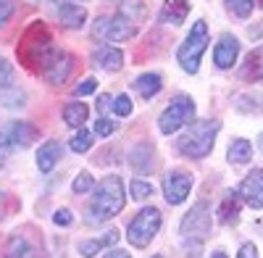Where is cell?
<instances>
[{
  "instance_id": "cell-1",
  "label": "cell",
  "mask_w": 263,
  "mask_h": 258,
  "mask_svg": "<svg viewBox=\"0 0 263 258\" xmlns=\"http://www.w3.org/2000/svg\"><path fill=\"white\" fill-rule=\"evenodd\" d=\"M124 203H126V195H124V182L121 177H105L98 190L92 192V206H90V213H92V222H103V219H114L124 211Z\"/></svg>"
},
{
  "instance_id": "cell-2",
  "label": "cell",
  "mask_w": 263,
  "mask_h": 258,
  "mask_svg": "<svg viewBox=\"0 0 263 258\" xmlns=\"http://www.w3.org/2000/svg\"><path fill=\"white\" fill-rule=\"evenodd\" d=\"M218 121H195L184 135H179L177 140V150L187 158H205L211 153V148L216 142V135H218Z\"/></svg>"
},
{
  "instance_id": "cell-3",
  "label": "cell",
  "mask_w": 263,
  "mask_h": 258,
  "mask_svg": "<svg viewBox=\"0 0 263 258\" xmlns=\"http://www.w3.org/2000/svg\"><path fill=\"white\" fill-rule=\"evenodd\" d=\"M205 48H208V24L200 19V21H195V24H192L187 40L179 45L177 58L182 63V69L190 71V74H195L197 69H200V58H203Z\"/></svg>"
},
{
  "instance_id": "cell-4",
  "label": "cell",
  "mask_w": 263,
  "mask_h": 258,
  "mask_svg": "<svg viewBox=\"0 0 263 258\" xmlns=\"http://www.w3.org/2000/svg\"><path fill=\"white\" fill-rule=\"evenodd\" d=\"M161 229V211L158 208H142L135 219H132L129 229H126V240L135 248H147V243H153V237Z\"/></svg>"
},
{
  "instance_id": "cell-5",
  "label": "cell",
  "mask_w": 263,
  "mask_h": 258,
  "mask_svg": "<svg viewBox=\"0 0 263 258\" xmlns=\"http://www.w3.org/2000/svg\"><path fill=\"white\" fill-rule=\"evenodd\" d=\"M195 116V103L190 95H177L168 105H166V111L158 116V129L163 135H174V132H179L182 126H187Z\"/></svg>"
},
{
  "instance_id": "cell-6",
  "label": "cell",
  "mask_w": 263,
  "mask_h": 258,
  "mask_svg": "<svg viewBox=\"0 0 263 258\" xmlns=\"http://www.w3.org/2000/svg\"><path fill=\"white\" fill-rule=\"evenodd\" d=\"M92 37L108 40V42H126L129 37H135V24L126 16H100L92 24Z\"/></svg>"
},
{
  "instance_id": "cell-7",
  "label": "cell",
  "mask_w": 263,
  "mask_h": 258,
  "mask_svg": "<svg viewBox=\"0 0 263 258\" xmlns=\"http://www.w3.org/2000/svg\"><path fill=\"white\" fill-rule=\"evenodd\" d=\"M208 232H211V211H208V203L200 200V203H195L192 211L182 219V234H184V240L200 245L208 237Z\"/></svg>"
},
{
  "instance_id": "cell-8",
  "label": "cell",
  "mask_w": 263,
  "mask_h": 258,
  "mask_svg": "<svg viewBox=\"0 0 263 258\" xmlns=\"http://www.w3.org/2000/svg\"><path fill=\"white\" fill-rule=\"evenodd\" d=\"M190 190H192V177L187 171H168L163 177V195L166 203L171 206H179L190 198Z\"/></svg>"
},
{
  "instance_id": "cell-9",
  "label": "cell",
  "mask_w": 263,
  "mask_h": 258,
  "mask_svg": "<svg viewBox=\"0 0 263 258\" xmlns=\"http://www.w3.org/2000/svg\"><path fill=\"white\" fill-rule=\"evenodd\" d=\"M237 192L250 208H263V169H253Z\"/></svg>"
},
{
  "instance_id": "cell-10",
  "label": "cell",
  "mask_w": 263,
  "mask_h": 258,
  "mask_svg": "<svg viewBox=\"0 0 263 258\" xmlns=\"http://www.w3.org/2000/svg\"><path fill=\"white\" fill-rule=\"evenodd\" d=\"M71 69H74V58L69 56V53H55L53 56V61L48 63L45 69H42V74H45V79L50 82V84H55V87H61V84L71 77Z\"/></svg>"
},
{
  "instance_id": "cell-11",
  "label": "cell",
  "mask_w": 263,
  "mask_h": 258,
  "mask_svg": "<svg viewBox=\"0 0 263 258\" xmlns=\"http://www.w3.org/2000/svg\"><path fill=\"white\" fill-rule=\"evenodd\" d=\"M237 56H239V42H237V37L221 34L218 45L213 48V61H216V66H218V69H232L234 61H237Z\"/></svg>"
},
{
  "instance_id": "cell-12",
  "label": "cell",
  "mask_w": 263,
  "mask_h": 258,
  "mask_svg": "<svg viewBox=\"0 0 263 258\" xmlns=\"http://www.w3.org/2000/svg\"><path fill=\"white\" fill-rule=\"evenodd\" d=\"M3 132H6L11 148H27V145H32L37 140V129L32 124H27V121H13V124H8L3 129Z\"/></svg>"
},
{
  "instance_id": "cell-13",
  "label": "cell",
  "mask_w": 263,
  "mask_h": 258,
  "mask_svg": "<svg viewBox=\"0 0 263 258\" xmlns=\"http://www.w3.org/2000/svg\"><path fill=\"white\" fill-rule=\"evenodd\" d=\"M190 8L192 6L187 0H166L161 8V24H171V27L184 24V19L190 16Z\"/></svg>"
},
{
  "instance_id": "cell-14",
  "label": "cell",
  "mask_w": 263,
  "mask_h": 258,
  "mask_svg": "<svg viewBox=\"0 0 263 258\" xmlns=\"http://www.w3.org/2000/svg\"><path fill=\"white\" fill-rule=\"evenodd\" d=\"M92 61H95V66H100L105 71H119L124 66V53L114 45H100L92 53Z\"/></svg>"
},
{
  "instance_id": "cell-15",
  "label": "cell",
  "mask_w": 263,
  "mask_h": 258,
  "mask_svg": "<svg viewBox=\"0 0 263 258\" xmlns=\"http://www.w3.org/2000/svg\"><path fill=\"white\" fill-rule=\"evenodd\" d=\"M58 158H61V142H55V140L42 142V148L37 150V166H40L42 174L53 171L55 163H58Z\"/></svg>"
},
{
  "instance_id": "cell-16",
  "label": "cell",
  "mask_w": 263,
  "mask_h": 258,
  "mask_svg": "<svg viewBox=\"0 0 263 258\" xmlns=\"http://www.w3.org/2000/svg\"><path fill=\"white\" fill-rule=\"evenodd\" d=\"M58 19H61L63 27L79 29V27H84V21H87V11L82 6H74V3H63V6H58Z\"/></svg>"
},
{
  "instance_id": "cell-17",
  "label": "cell",
  "mask_w": 263,
  "mask_h": 258,
  "mask_svg": "<svg viewBox=\"0 0 263 258\" xmlns=\"http://www.w3.org/2000/svg\"><path fill=\"white\" fill-rule=\"evenodd\" d=\"M161 87H163V82H161L158 74H140V77L135 79V90H137L145 100L156 98V95L161 93Z\"/></svg>"
},
{
  "instance_id": "cell-18",
  "label": "cell",
  "mask_w": 263,
  "mask_h": 258,
  "mask_svg": "<svg viewBox=\"0 0 263 258\" xmlns=\"http://www.w3.org/2000/svg\"><path fill=\"white\" fill-rule=\"evenodd\" d=\"M6 258H34V248L24 234H11L6 245Z\"/></svg>"
},
{
  "instance_id": "cell-19",
  "label": "cell",
  "mask_w": 263,
  "mask_h": 258,
  "mask_svg": "<svg viewBox=\"0 0 263 258\" xmlns=\"http://www.w3.org/2000/svg\"><path fill=\"white\" fill-rule=\"evenodd\" d=\"M239 219V192H229L218 206V222L221 224H234Z\"/></svg>"
},
{
  "instance_id": "cell-20",
  "label": "cell",
  "mask_w": 263,
  "mask_h": 258,
  "mask_svg": "<svg viewBox=\"0 0 263 258\" xmlns=\"http://www.w3.org/2000/svg\"><path fill=\"white\" fill-rule=\"evenodd\" d=\"M87 116H90V108L84 103H69L63 105V121L69 126H84Z\"/></svg>"
},
{
  "instance_id": "cell-21",
  "label": "cell",
  "mask_w": 263,
  "mask_h": 258,
  "mask_svg": "<svg viewBox=\"0 0 263 258\" xmlns=\"http://www.w3.org/2000/svg\"><path fill=\"white\" fill-rule=\"evenodd\" d=\"M229 163H248L253 158V145L248 140H234L229 145V153H227Z\"/></svg>"
},
{
  "instance_id": "cell-22",
  "label": "cell",
  "mask_w": 263,
  "mask_h": 258,
  "mask_svg": "<svg viewBox=\"0 0 263 258\" xmlns=\"http://www.w3.org/2000/svg\"><path fill=\"white\" fill-rule=\"evenodd\" d=\"M260 69H263V48H255L245 58V66H242V71H239V77L242 79H255V77H260Z\"/></svg>"
},
{
  "instance_id": "cell-23",
  "label": "cell",
  "mask_w": 263,
  "mask_h": 258,
  "mask_svg": "<svg viewBox=\"0 0 263 258\" xmlns=\"http://www.w3.org/2000/svg\"><path fill=\"white\" fill-rule=\"evenodd\" d=\"M69 148L74 150V153H87V150L92 148V132H90V129H79V132L71 137Z\"/></svg>"
},
{
  "instance_id": "cell-24",
  "label": "cell",
  "mask_w": 263,
  "mask_h": 258,
  "mask_svg": "<svg viewBox=\"0 0 263 258\" xmlns=\"http://www.w3.org/2000/svg\"><path fill=\"white\" fill-rule=\"evenodd\" d=\"M92 187H95V179H92L90 171H82V174H77V179H74V185H71V190L77 192V195L92 192Z\"/></svg>"
},
{
  "instance_id": "cell-25",
  "label": "cell",
  "mask_w": 263,
  "mask_h": 258,
  "mask_svg": "<svg viewBox=\"0 0 263 258\" xmlns=\"http://www.w3.org/2000/svg\"><path fill=\"white\" fill-rule=\"evenodd\" d=\"M253 3H255V0H227V6H229L239 19H248V16L253 13Z\"/></svg>"
},
{
  "instance_id": "cell-26",
  "label": "cell",
  "mask_w": 263,
  "mask_h": 258,
  "mask_svg": "<svg viewBox=\"0 0 263 258\" xmlns=\"http://www.w3.org/2000/svg\"><path fill=\"white\" fill-rule=\"evenodd\" d=\"M129 190H132V198L135 200H145V198H150L153 195V187L147 185V182H140V179H135L129 185Z\"/></svg>"
},
{
  "instance_id": "cell-27",
  "label": "cell",
  "mask_w": 263,
  "mask_h": 258,
  "mask_svg": "<svg viewBox=\"0 0 263 258\" xmlns=\"http://www.w3.org/2000/svg\"><path fill=\"white\" fill-rule=\"evenodd\" d=\"M95 87H98V82H95L92 77H87V79H82L77 87H74V95H77V98H87V95L95 93Z\"/></svg>"
},
{
  "instance_id": "cell-28",
  "label": "cell",
  "mask_w": 263,
  "mask_h": 258,
  "mask_svg": "<svg viewBox=\"0 0 263 258\" xmlns=\"http://www.w3.org/2000/svg\"><path fill=\"white\" fill-rule=\"evenodd\" d=\"M132 108H135V105H132V98H129V95H119V98L114 100V111H116L119 116H129Z\"/></svg>"
},
{
  "instance_id": "cell-29",
  "label": "cell",
  "mask_w": 263,
  "mask_h": 258,
  "mask_svg": "<svg viewBox=\"0 0 263 258\" xmlns=\"http://www.w3.org/2000/svg\"><path fill=\"white\" fill-rule=\"evenodd\" d=\"M95 132H98L100 137H111V135L116 132V124H114L111 119H98V124H95Z\"/></svg>"
},
{
  "instance_id": "cell-30",
  "label": "cell",
  "mask_w": 263,
  "mask_h": 258,
  "mask_svg": "<svg viewBox=\"0 0 263 258\" xmlns=\"http://www.w3.org/2000/svg\"><path fill=\"white\" fill-rule=\"evenodd\" d=\"M100 248H103V245H100V240H84V243H79V253H82L84 258L95 255Z\"/></svg>"
},
{
  "instance_id": "cell-31",
  "label": "cell",
  "mask_w": 263,
  "mask_h": 258,
  "mask_svg": "<svg viewBox=\"0 0 263 258\" xmlns=\"http://www.w3.org/2000/svg\"><path fill=\"white\" fill-rule=\"evenodd\" d=\"M53 222H55L58 227H71L74 216H71V211H69V208H61V211H55V216H53Z\"/></svg>"
},
{
  "instance_id": "cell-32",
  "label": "cell",
  "mask_w": 263,
  "mask_h": 258,
  "mask_svg": "<svg viewBox=\"0 0 263 258\" xmlns=\"http://www.w3.org/2000/svg\"><path fill=\"white\" fill-rule=\"evenodd\" d=\"M13 77V69H11V63L6 58H0V87H6V84L11 82Z\"/></svg>"
},
{
  "instance_id": "cell-33",
  "label": "cell",
  "mask_w": 263,
  "mask_h": 258,
  "mask_svg": "<svg viewBox=\"0 0 263 258\" xmlns=\"http://www.w3.org/2000/svg\"><path fill=\"white\" fill-rule=\"evenodd\" d=\"M11 142H8V137H6V132L0 129V169H3V163H6V158H8V153H11Z\"/></svg>"
},
{
  "instance_id": "cell-34",
  "label": "cell",
  "mask_w": 263,
  "mask_h": 258,
  "mask_svg": "<svg viewBox=\"0 0 263 258\" xmlns=\"http://www.w3.org/2000/svg\"><path fill=\"white\" fill-rule=\"evenodd\" d=\"M13 13V0H0V27L6 24Z\"/></svg>"
},
{
  "instance_id": "cell-35",
  "label": "cell",
  "mask_w": 263,
  "mask_h": 258,
  "mask_svg": "<svg viewBox=\"0 0 263 258\" xmlns=\"http://www.w3.org/2000/svg\"><path fill=\"white\" fill-rule=\"evenodd\" d=\"M237 258H258V250H255V245H253V243H245L242 248H239Z\"/></svg>"
},
{
  "instance_id": "cell-36",
  "label": "cell",
  "mask_w": 263,
  "mask_h": 258,
  "mask_svg": "<svg viewBox=\"0 0 263 258\" xmlns=\"http://www.w3.org/2000/svg\"><path fill=\"white\" fill-rule=\"evenodd\" d=\"M98 108H100L103 114L111 111V108H114V100H111V95H100V98H98Z\"/></svg>"
},
{
  "instance_id": "cell-37",
  "label": "cell",
  "mask_w": 263,
  "mask_h": 258,
  "mask_svg": "<svg viewBox=\"0 0 263 258\" xmlns=\"http://www.w3.org/2000/svg\"><path fill=\"white\" fill-rule=\"evenodd\" d=\"M119 237H121V234H119L116 229H108V232H105V237L100 240V245H116Z\"/></svg>"
},
{
  "instance_id": "cell-38",
  "label": "cell",
  "mask_w": 263,
  "mask_h": 258,
  "mask_svg": "<svg viewBox=\"0 0 263 258\" xmlns=\"http://www.w3.org/2000/svg\"><path fill=\"white\" fill-rule=\"evenodd\" d=\"M105 258H132L126 250H111V253H105Z\"/></svg>"
},
{
  "instance_id": "cell-39",
  "label": "cell",
  "mask_w": 263,
  "mask_h": 258,
  "mask_svg": "<svg viewBox=\"0 0 263 258\" xmlns=\"http://www.w3.org/2000/svg\"><path fill=\"white\" fill-rule=\"evenodd\" d=\"M213 258H227V253H224V250H216V253H213Z\"/></svg>"
},
{
  "instance_id": "cell-40",
  "label": "cell",
  "mask_w": 263,
  "mask_h": 258,
  "mask_svg": "<svg viewBox=\"0 0 263 258\" xmlns=\"http://www.w3.org/2000/svg\"><path fill=\"white\" fill-rule=\"evenodd\" d=\"M55 3H58V6H63V3H71V0H55Z\"/></svg>"
},
{
  "instance_id": "cell-41",
  "label": "cell",
  "mask_w": 263,
  "mask_h": 258,
  "mask_svg": "<svg viewBox=\"0 0 263 258\" xmlns=\"http://www.w3.org/2000/svg\"><path fill=\"white\" fill-rule=\"evenodd\" d=\"M153 258H163V255H153Z\"/></svg>"
},
{
  "instance_id": "cell-42",
  "label": "cell",
  "mask_w": 263,
  "mask_h": 258,
  "mask_svg": "<svg viewBox=\"0 0 263 258\" xmlns=\"http://www.w3.org/2000/svg\"><path fill=\"white\" fill-rule=\"evenodd\" d=\"M260 142H263V137H260Z\"/></svg>"
}]
</instances>
